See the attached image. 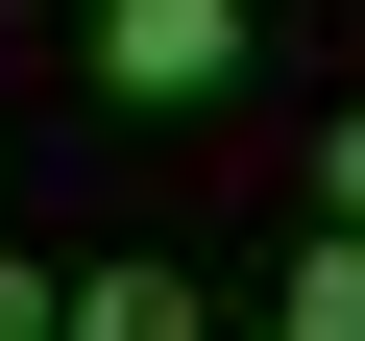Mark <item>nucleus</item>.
<instances>
[{"label":"nucleus","mask_w":365,"mask_h":341,"mask_svg":"<svg viewBox=\"0 0 365 341\" xmlns=\"http://www.w3.org/2000/svg\"><path fill=\"white\" fill-rule=\"evenodd\" d=\"M317 195H341V244H365V98H341V122H317Z\"/></svg>","instance_id":"39448f33"},{"label":"nucleus","mask_w":365,"mask_h":341,"mask_svg":"<svg viewBox=\"0 0 365 341\" xmlns=\"http://www.w3.org/2000/svg\"><path fill=\"white\" fill-rule=\"evenodd\" d=\"M268 25H244V0H98V98H220Z\"/></svg>","instance_id":"f257e3e1"},{"label":"nucleus","mask_w":365,"mask_h":341,"mask_svg":"<svg viewBox=\"0 0 365 341\" xmlns=\"http://www.w3.org/2000/svg\"><path fill=\"white\" fill-rule=\"evenodd\" d=\"M268 341H365V244H292V317Z\"/></svg>","instance_id":"7ed1b4c3"},{"label":"nucleus","mask_w":365,"mask_h":341,"mask_svg":"<svg viewBox=\"0 0 365 341\" xmlns=\"http://www.w3.org/2000/svg\"><path fill=\"white\" fill-rule=\"evenodd\" d=\"M0 341H73V268H25V244H0Z\"/></svg>","instance_id":"20e7f679"},{"label":"nucleus","mask_w":365,"mask_h":341,"mask_svg":"<svg viewBox=\"0 0 365 341\" xmlns=\"http://www.w3.org/2000/svg\"><path fill=\"white\" fill-rule=\"evenodd\" d=\"M73 341H220L195 268H73Z\"/></svg>","instance_id":"f03ea898"}]
</instances>
